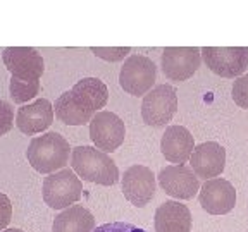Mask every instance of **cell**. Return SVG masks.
Masks as SVG:
<instances>
[{
  "label": "cell",
  "mask_w": 248,
  "mask_h": 232,
  "mask_svg": "<svg viewBox=\"0 0 248 232\" xmlns=\"http://www.w3.org/2000/svg\"><path fill=\"white\" fill-rule=\"evenodd\" d=\"M108 89L98 77H83L55 100L54 116L67 126H83L107 105Z\"/></svg>",
  "instance_id": "1"
},
{
  "label": "cell",
  "mask_w": 248,
  "mask_h": 232,
  "mask_svg": "<svg viewBox=\"0 0 248 232\" xmlns=\"http://www.w3.org/2000/svg\"><path fill=\"white\" fill-rule=\"evenodd\" d=\"M71 169L83 181L100 186H114L119 181V169L108 153L95 146H76L71 151Z\"/></svg>",
  "instance_id": "2"
},
{
  "label": "cell",
  "mask_w": 248,
  "mask_h": 232,
  "mask_svg": "<svg viewBox=\"0 0 248 232\" xmlns=\"http://www.w3.org/2000/svg\"><path fill=\"white\" fill-rule=\"evenodd\" d=\"M69 141L59 132H46L31 139L26 159L40 174H52L69 163Z\"/></svg>",
  "instance_id": "3"
},
{
  "label": "cell",
  "mask_w": 248,
  "mask_h": 232,
  "mask_svg": "<svg viewBox=\"0 0 248 232\" xmlns=\"http://www.w3.org/2000/svg\"><path fill=\"white\" fill-rule=\"evenodd\" d=\"M43 201L54 210H64L79 201L83 193L81 179L73 169H61L43 179Z\"/></svg>",
  "instance_id": "4"
},
{
  "label": "cell",
  "mask_w": 248,
  "mask_h": 232,
  "mask_svg": "<svg viewBox=\"0 0 248 232\" xmlns=\"http://www.w3.org/2000/svg\"><path fill=\"white\" fill-rule=\"evenodd\" d=\"M157 79V67L147 55L133 54L124 60L119 72V85L133 97H143Z\"/></svg>",
  "instance_id": "5"
},
{
  "label": "cell",
  "mask_w": 248,
  "mask_h": 232,
  "mask_svg": "<svg viewBox=\"0 0 248 232\" xmlns=\"http://www.w3.org/2000/svg\"><path fill=\"white\" fill-rule=\"evenodd\" d=\"M200 55L205 66L221 77H240L248 67L247 46H203Z\"/></svg>",
  "instance_id": "6"
},
{
  "label": "cell",
  "mask_w": 248,
  "mask_h": 232,
  "mask_svg": "<svg viewBox=\"0 0 248 232\" xmlns=\"http://www.w3.org/2000/svg\"><path fill=\"white\" fill-rule=\"evenodd\" d=\"M178 110V93L170 85H159L147 93L141 103V117L147 126L162 128L169 124Z\"/></svg>",
  "instance_id": "7"
},
{
  "label": "cell",
  "mask_w": 248,
  "mask_h": 232,
  "mask_svg": "<svg viewBox=\"0 0 248 232\" xmlns=\"http://www.w3.org/2000/svg\"><path fill=\"white\" fill-rule=\"evenodd\" d=\"M2 60L11 72V81L40 83L45 71L42 54L31 46H7L2 54Z\"/></svg>",
  "instance_id": "8"
},
{
  "label": "cell",
  "mask_w": 248,
  "mask_h": 232,
  "mask_svg": "<svg viewBox=\"0 0 248 232\" xmlns=\"http://www.w3.org/2000/svg\"><path fill=\"white\" fill-rule=\"evenodd\" d=\"M126 126L114 112L100 110L90 120V138L95 148L104 153H112L124 143Z\"/></svg>",
  "instance_id": "9"
},
{
  "label": "cell",
  "mask_w": 248,
  "mask_h": 232,
  "mask_svg": "<svg viewBox=\"0 0 248 232\" xmlns=\"http://www.w3.org/2000/svg\"><path fill=\"white\" fill-rule=\"evenodd\" d=\"M202 64L200 48L197 46H167L160 57V67L169 81H186Z\"/></svg>",
  "instance_id": "10"
},
{
  "label": "cell",
  "mask_w": 248,
  "mask_h": 232,
  "mask_svg": "<svg viewBox=\"0 0 248 232\" xmlns=\"http://www.w3.org/2000/svg\"><path fill=\"white\" fill-rule=\"evenodd\" d=\"M123 194L131 205L143 208L155 196V175L145 165H131L124 170Z\"/></svg>",
  "instance_id": "11"
},
{
  "label": "cell",
  "mask_w": 248,
  "mask_h": 232,
  "mask_svg": "<svg viewBox=\"0 0 248 232\" xmlns=\"http://www.w3.org/2000/svg\"><path fill=\"white\" fill-rule=\"evenodd\" d=\"M198 200L202 208L210 215H226L236 205V191L229 181L214 177L198 189Z\"/></svg>",
  "instance_id": "12"
},
{
  "label": "cell",
  "mask_w": 248,
  "mask_h": 232,
  "mask_svg": "<svg viewBox=\"0 0 248 232\" xmlns=\"http://www.w3.org/2000/svg\"><path fill=\"white\" fill-rule=\"evenodd\" d=\"M159 184L176 200H191L200 189V181L188 165H167L157 175Z\"/></svg>",
  "instance_id": "13"
},
{
  "label": "cell",
  "mask_w": 248,
  "mask_h": 232,
  "mask_svg": "<svg viewBox=\"0 0 248 232\" xmlns=\"http://www.w3.org/2000/svg\"><path fill=\"white\" fill-rule=\"evenodd\" d=\"M226 150L216 141H205L193 148L190 155V169L198 179H214L224 172Z\"/></svg>",
  "instance_id": "14"
},
{
  "label": "cell",
  "mask_w": 248,
  "mask_h": 232,
  "mask_svg": "<svg viewBox=\"0 0 248 232\" xmlns=\"http://www.w3.org/2000/svg\"><path fill=\"white\" fill-rule=\"evenodd\" d=\"M54 107L46 98H38L28 105H21L16 114V126L23 134L35 136L46 131L54 122Z\"/></svg>",
  "instance_id": "15"
},
{
  "label": "cell",
  "mask_w": 248,
  "mask_h": 232,
  "mask_svg": "<svg viewBox=\"0 0 248 232\" xmlns=\"http://www.w3.org/2000/svg\"><path fill=\"white\" fill-rule=\"evenodd\" d=\"M195 148V139L185 126H169L160 139V151L167 162L181 165L190 160Z\"/></svg>",
  "instance_id": "16"
},
{
  "label": "cell",
  "mask_w": 248,
  "mask_h": 232,
  "mask_svg": "<svg viewBox=\"0 0 248 232\" xmlns=\"http://www.w3.org/2000/svg\"><path fill=\"white\" fill-rule=\"evenodd\" d=\"M191 212L179 201H166L155 210V232H191Z\"/></svg>",
  "instance_id": "17"
},
{
  "label": "cell",
  "mask_w": 248,
  "mask_h": 232,
  "mask_svg": "<svg viewBox=\"0 0 248 232\" xmlns=\"http://www.w3.org/2000/svg\"><path fill=\"white\" fill-rule=\"evenodd\" d=\"M95 217L81 205H71L54 218L52 232H93Z\"/></svg>",
  "instance_id": "18"
},
{
  "label": "cell",
  "mask_w": 248,
  "mask_h": 232,
  "mask_svg": "<svg viewBox=\"0 0 248 232\" xmlns=\"http://www.w3.org/2000/svg\"><path fill=\"white\" fill-rule=\"evenodd\" d=\"M90 50L97 57L104 58L107 62H119L124 60V57L128 54H131L129 46H92Z\"/></svg>",
  "instance_id": "19"
},
{
  "label": "cell",
  "mask_w": 248,
  "mask_h": 232,
  "mask_svg": "<svg viewBox=\"0 0 248 232\" xmlns=\"http://www.w3.org/2000/svg\"><path fill=\"white\" fill-rule=\"evenodd\" d=\"M232 100L240 108L248 110V74L236 77L232 83Z\"/></svg>",
  "instance_id": "20"
},
{
  "label": "cell",
  "mask_w": 248,
  "mask_h": 232,
  "mask_svg": "<svg viewBox=\"0 0 248 232\" xmlns=\"http://www.w3.org/2000/svg\"><path fill=\"white\" fill-rule=\"evenodd\" d=\"M14 128V108L9 102L0 100V136L7 134Z\"/></svg>",
  "instance_id": "21"
},
{
  "label": "cell",
  "mask_w": 248,
  "mask_h": 232,
  "mask_svg": "<svg viewBox=\"0 0 248 232\" xmlns=\"http://www.w3.org/2000/svg\"><path fill=\"white\" fill-rule=\"evenodd\" d=\"M93 232H147L145 229L136 227L128 222H110V224L98 225L97 229H93Z\"/></svg>",
  "instance_id": "22"
},
{
  "label": "cell",
  "mask_w": 248,
  "mask_h": 232,
  "mask_svg": "<svg viewBox=\"0 0 248 232\" xmlns=\"http://www.w3.org/2000/svg\"><path fill=\"white\" fill-rule=\"evenodd\" d=\"M12 218V203L7 194L0 193V232L9 225Z\"/></svg>",
  "instance_id": "23"
},
{
  "label": "cell",
  "mask_w": 248,
  "mask_h": 232,
  "mask_svg": "<svg viewBox=\"0 0 248 232\" xmlns=\"http://www.w3.org/2000/svg\"><path fill=\"white\" fill-rule=\"evenodd\" d=\"M2 232H24V231H21V229H4Z\"/></svg>",
  "instance_id": "24"
}]
</instances>
